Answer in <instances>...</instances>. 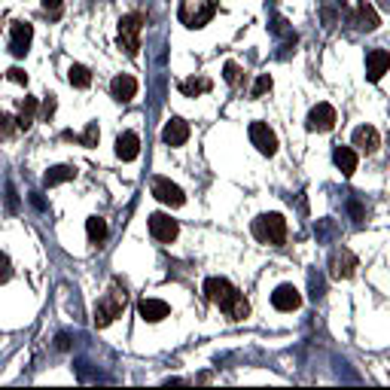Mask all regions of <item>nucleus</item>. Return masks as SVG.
<instances>
[{
  "instance_id": "25",
  "label": "nucleus",
  "mask_w": 390,
  "mask_h": 390,
  "mask_svg": "<svg viewBox=\"0 0 390 390\" xmlns=\"http://www.w3.org/2000/svg\"><path fill=\"white\" fill-rule=\"evenodd\" d=\"M180 92L187 98H195V95H204V92H210V80H204V77H199V80H183L180 82Z\"/></svg>"
},
{
  "instance_id": "34",
  "label": "nucleus",
  "mask_w": 390,
  "mask_h": 390,
  "mask_svg": "<svg viewBox=\"0 0 390 390\" xmlns=\"http://www.w3.org/2000/svg\"><path fill=\"white\" fill-rule=\"evenodd\" d=\"M311 296H314V299H320V296H323V284L317 281V277H311Z\"/></svg>"
},
{
  "instance_id": "33",
  "label": "nucleus",
  "mask_w": 390,
  "mask_h": 390,
  "mask_svg": "<svg viewBox=\"0 0 390 390\" xmlns=\"http://www.w3.org/2000/svg\"><path fill=\"white\" fill-rule=\"evenodd\" d=\"M6 77H9V80H13V82H18V86H25V82H27V73H25L22 68H13V70H9V73H6Z\"/></svg>"
},
{
  "instance_id": "10",
  "label": "nucleus",
  "mask_w": 390,
  "mask_h": 390,
  "mask_svg": "<svg viewBox=\"0 0 390 390\" xmlns=\"http://www.w3.org/2000/svg\"><path fill=\"white\" fill-rule=\"evenodd\" d=\"M305 128H308V132H332V128H336V110L329 104L311 107L308 119H305Z\"/></svg>"
},
{
  "instance_id": "1",
  "label": "nucleus",
  "mask_w": 390,
  "mask_h": 390,
  "mask_svg": "<svg viewBox=\"0 0 390 390\" xmlns=\"http://www.w3.org/2000/svg\"><path fill=\"white\" fill-rule=\"evenodd\" d=\"M125 305H128L125 287H110V293L98 302V308H95V327H98V329L110 327V323H113L116 317H122Z\"/></svg>"
},
{
  "instance_id": "9",
  "label": "nucleus",
  "mask_w": 390,
  "mask_h": 390,
  "mask_svg": "<svg viewBox=\"0 0 390 390\" xmlns=\"http://www.w3.org/2000/svg\"><path fill=\"white\" fill-rule=\"evenodd\" d=\"M177 232H180L177 220H171L168 213H153L150 217V235L156 241H162V244H171V241L177 238Z\"/></svg>"
},
{
  "instance_id": "16",
  "label": "nucleus",
  "mask_w": 390,
  "mask_h": 390,
  "mask_svg": "<svg viewBox=\"0 0 390 390\" xmlns=\"http://www.w3.org/2000/svg\"><path fill=\"white\" fill-rule=\"evenodd\" d=\"M137 314H141L146 323H159L168 317L171 308H168V302H162V299H141L137 302Z\"/></svg>"
},
{
  "instance_id": "36",
  "label": "nucleus",
  "mask_w": 390,
  "mask_h": 390,
  "mask_svg": "<svg viewBox=\"0 0 390 390\" xmlns=\"http://www.w3.org/2000/svg\"><path fill=\"white\" fill-rule=\"evenodd\" d=\"M58 348L68 351V348H70V339H68V336H58Z\"/></svg>"
},
{
  "instance_id": "35",
  "label": "nucleus",
  "mask_w": 390,
  "mask_h": 390,
  "mask_svg": "<svg viewBox=\"0 0 390 390\" xmlns=\"http://www.w3.org/2000/svg\"><path fill=\"white\" fill-rule=\"evenodd\" d=\"M52 110H55V95H49V98H46V104H43V116L49 119V116H52Z\"/></svg>"
},
{
  "instance_id": "37",
  "label": "nucleus",
  "mask_w": 390,
  "mask_h": 390,
  "mask_svg": "<svg viewBox=\"0 0 390 390\" xmlns=\"http://www.w3.org/2000/svg\"><path fill=\"white\" fill-rule=\"evenodd\" d=\"M378 4H382L384 9H390V0H378Z\"/></svg>"
},
{
  "instance_id": "19",
  "label": "nucleus",
  "mask_w": 390,
  "mask_h": 390,
  "mask_svg": "<svg viewBox=\"0 0 390 390\" xmlns=\"http://www.w3.org/2000/svg\"><path fill=\"white\" fill-rule=\"evenodd\" d=\"M354 146L357 150H363V153H375L378 146H382V137H378V132L372 125H360V128H354Z\"/></svg>"
},
{
  "instance_id": "18",
  "label": "nucleus",
  "mask_w": 390,
  "mask_h": 390,
  "mask_svg": "<svg viewBox=\"0 0 390 390\" xmlns=\"http://www.w3.org/2000/svg\"><path fill=\"white\" fill-rule=\"evenodd\" d=\"M137 153H141V137H137L134 132H122L116 137V156L122 162H134Z\"/></svg>"
},
{
  "instance_id": "27",
  "label": "nucleus",
  "mask_w": 390,
  "mask_h": 390,
  "mask_svg": "<svg viewBox=\"0 0 390 390\" xmlns=\"http://www.w3.org/2000/svg\"><path fill=\"white\" fill-rule=\"evenodd\" d=\"M15 119L13 116H6V113H0V141H9V137L15 134Z\"/></svg>"
},
{
  "instance_id": "5",
  "label": "nucleus",
  "mask_w": 390,
  "mask_h": 390,
  "mask_svg": "<svg viewBox=\"0 0 390 390\" xmlns=\"http://www.w3.org/2000/svg\"><path fill=\"white\" fill-rule=\"evenodd\" d=\"M204 296H208V299H210L213 305L226 308V305L238 296V290L226 281V277H208V281H204Z\"/></svg>"
},
{
  "instance_id": "8",
  "label": "nucleus",
  "mask_w": 390,
  "mask_h": 390,
  "mask_svg": "<svg viewBox=\"0 0 390 390\" xmlns=\"http://www.w3.org/2000/svg\"><path fill=\"white\" fill-rule=\"evenodd\" d=\"M31 40H34V27L27 22H13V34H9V52L15 58H25L27 49H31Z\"/></svg>"
},
{
  "instance_id": "29",
  "label": "nucleus",
  "mask_w": 390,
  "mask_h": 390,
  "mask_svg": "<svg viewBox=\"0 0 390 390\" xmlns=\"http://www.w3.org/2000/svg\"><path fill=\"white\" fill-rule=\"evenodd\" d=\"M222 77H226L229 86H238V82H241V68H238L235 61H229L226 68H222Z\"/></svg>"
},
{
  "instance_id": "15",
  "label": "nucleus",
  "mask_w": 390,
  "mask_h": 390,
  "mask_svg": "<svg viewBox=\"0 0 390 390\" xmlns=\"http://www.w3.org/2000/svg\"><path fill=\"white\" fill-rule=\"evenodd\" d=\"M110 95H113L119 104H128V101L137 95V80L128 77V73H119V77H113V82H110Z\"/></svg>"
},
{
  "instance_id": "31",
  "label": "nucleus",
  "mask_w": 390,
  "mask_h": 390,
  "mask_svg": "<svg viewBox=\"0 0 390 390\" xmlns=\"http://www.w3.org/2000/svg\"><path fill=\"white\" fill-rule=\"evenodd\" d=\"M9 277H13V263H9V256L0 250V284H6Z\"/></svg>"
},
{
  "instance_id": "6",
  "label": "nucleus",
  "mask_w": 390,
  "mask_h": 390,
  "mask_svg": "<svg viewBox=\"0 0 390 390\" xmlns=\"http://www.w3.org/2000/svg\"><path fill=\"white\" fill-rule=\"evenodd\" d=\"M351 25L360 27V31H375V27L382 25V18H378L375 6L369 4V0H357L354 9H351Z\"/></svg>"
},
{
  "instance_id": "12",
  "label": "nucleus",
  "mask_w": 390,
  "mask_h": 390,
  "mask_svg": "<svg viewBox=\"0 0 390 390\" xmlns=\"http://www.w3.org/2000/svg\"><path fill=\"white\" fill-rule=\"evenodd\" d=\"M354 268H357V256L351 253V250H332V256H329V275L332 277H351L354 275Z\"/></svg>"
},
{
  "instance_id": "26",
  "label": "nucleus",
  "mask_w": 390,
  "mask_h": 390,
  "mask_svg": "<svg viewBox=\"0 0 390 390\" xmlns=\"http://www.w3.org/2000/svg\"><path fill=\"white\" fill-rule=\"evenodd\" d=\"M34 113H37V98H25V104H22V113H18L15 125L22 128V132H27V128L34 125Z\"/></svg>"
},
{
  "instance_id": "11",
  "label": "nucleus",
  "mask_w": 390,
  "mask_h": 390,
  "mask_svg": "<svg viewBox=\"0 0 390 390\" xmlns=\"http://www.w3.org/2000/svg\"><path fill=\"white\" fill-rule=\"evenodd\" d=\"M250 141L263 156H275L277 153V137L265 122H250Z\"/></svg>"
},
{
  "instance_id": "13",
  "label": "nucleus",
  "mask_w": 390,
  "mask_h": 390,
  "mask_svg": "<svg viewBox=\"0 0 390 390\" xmlns=\"http://www.w3.org/2000/svg\"><path fill=\"white\" fill-rule=\"evenodd\" d=\"M272 305L277 311H296L302 305V296H299V290H296L293 284H281L272 293Z\"/></svg>"
},
{
  "instance_id": "7",
  "label": "nucleus",
  "mask_w": 390,
  "mask_h": 390,
  "mask_svg": "<svg viewBox=\"0 0 390 390\" xmlns=\"http://www.w3.org/2000/svg\"><path fill=\"white\" fill-rule=\"evenodd\" d=\"M153 195H156V199H159L162 204H168V208H180V204L187 201L183 189L177 187V183H171L168 177H156V180H153Z\"/></svg>"
},
{
  "instance_id": "17",
  "label": "nucleus",
  "mask_w": 390,
  "mask_h": 390,
  "mask_svg": "<svg viewBox=\"0 0 390 390\" xmlns=\"http://www.w3.org/2000/svg\"><path fill=\"white\" fill-rule=\"evenodd\" d=\"M162 141L168 146H183L189 141V122H187V119H171V122L165 125V132H162Z\"/></svg>"
},
{
  "instance_id": "14",
  "label": "nucleus",
  "mask_w": 390,
  "mask_h": 390,
  "mask_svg": "<svg viewBox=\"0 0 390 390\" xmlns=\"http://www.w3.org/2000/svg\"><path fill=\"white\" fill-rule=\"evenodd\" d=\"M390 70V52L384 49H372L366 55V80L369 82H378Z\"/></svg>"
},
{
  "instance_id": "24",
  "label": "nucleus",
  "mask_w": 390,
  "mask_h": 390,
  "mask_svg": "<svg viewBox=\"0 0 390 390\" xmlns=\"http://www.w3.org/2000/svg\"><path fill=\"white\" fill-rule=\"evenodd\" d=\"M222 311H226V317H229V320H244L247 314H250V305H247V299H244V296L238 293L235 299H232V302H229Z\"/></svg>"
},
{
  "instance_id": "4",
  "label": "nucleus",
  "mask_w": 390,
  "mask_h": 390,
  "mask_svg": "<svg viewBox=\"0 0 390 390\" xmlns=\"http://www.w3.org/2000/svg\"><path fill=\"white\" fill-rule=\"evenodd\" d=\"M177 15L187 27H204L217 15V0H183Z\"/></svg>"
},
{
  "instance_id": "23",
  "label": "nucleus",
  "mask_w": 390,
  "mask_h": 390,
  "mask_svg": "<svg viewBox=\"0 0 390 390\" xmlns=\"http://www.w3.org/2000/svg\"><path fill=\"white\" fill-rule=\"evenodd\" d=\"M86 232H89V241H92V244H104V238H107V222L101 220V217H89V220H86Z\"/></svg>"
},
{
  "instance_id": "3",
  "label": "nucleus",
  "mask_w": 390,
  "mask_h": 390,
  "mask_svg": "<svg viewBox=\"0 0 390 390\" xmlns=\"http://www.w3.org/2000/svg\"><path fill=\"white\" fill-rule=\"evenodd\" d=\"M141 31H144V15L128 13L119 18V49H125L128 58H134L141 49Z\"/></svg>"
},
{
  "instance_id": "22",
  "label": "nucleus",
  "mask_w": 390,
  "mask_h": 390,
  "mask_svg": "<svg viewBox=\"0 0 390 390\" xmlns=\"http://www.w3.org/2000/svg\"><path fill=\"white\" fill-rule=\"evenodd\" d=\"M68 82H70V86H77V89H89L92 86L89 68H82V64H70V68H68Z\"/></svg>"
},
{
  "instance_id": "28",
  "label": "nucleus",
  "mask_w": 390,
  "mask_h": 390,
  "mask_svg": "<svg viewBox=\"0 0 390 390\" xmlns=\"http://www.w3.org/2000/svg\"><path fill=\"white\" fill-rule=\"evenodd\" d=\"M98 137H101V132H98V122H89L86 134H82V137H77V141H80L82 146H95V144H98Z\"/></svg>"
},
{
  "instance_id": "20",
  "label": "nucleus",
  "mask_w": 390,
  "mask_h": 390,
  "mask_svg": "<svg viewBox=\"0 0 390 390\" xmlns=\"http://www.w3.org/2000/svg\"><path fill=\"white\" fill-rule=\"evenodd\" d=\"M332 159H336L339 171L345 174V177H351V174L357 171V153L351 150V146H336V153H332Z\"/></svg>"
},
{
  "instance_id": "30",
  "label": "nucleus",
  "mask_w": 390,
  "mask_h": 390,
  "mask_svg": "<svg viewBox=\"0 0 390 390\" xmlns=\"http://www.w3.org/2000/svg\"><path fill=\"white\" fill-rule=\"evenodd\" d=\"M265 92H272V77H268V73H263V77L256 80V86H253V92H250V95H253V98H263Z\"/></svg>"
},
{
  "instance_id": "21",
  "label": "nucleus",
  "mask_w": 390,
  "mask_h": 390,
  "mask_svg": "<svg viewBox=\"0 0 390 390\" xmlns=\"http://www.w3.org/2000/svg\"><path fill=\"white\" fill-rule=\"evenodd\" d=\"M73 177H77V168H70V165H58V168H49V171H46L43 183H46V187H58V183H68V180H73Z\"/></svg>"
},
{
  "instance_id": "2",
  "label": "nucleus",
  "mask_w": 390,
  "mask_h": 390,
  "mask_svg": "<svg viewBox=\"0 0 390 390\" xmlns=\"http://www.w3.org/2000/svg\"><path fill=\"white\" fill-rule=\"evenodd\" d=\"M253 235L263 241V244L281 247L287 241V220L281 213H263V217L253 220Z\"/></svg>"
},
{
  "instance_id": "32",
  "label": "nucleus",
  "mask_w": 390,
  "mask_h": 390,
  "mask_svg": "<svg viewBox=\"0 0 390 390\" xmlns=\"http://www.w3.org/2000/svg\"><path fill=\"white\" fill-rule=\"evenodd\" d=\"M43 9L49 18H61V0H43Z\"/></svg>"
}]
</instances>
